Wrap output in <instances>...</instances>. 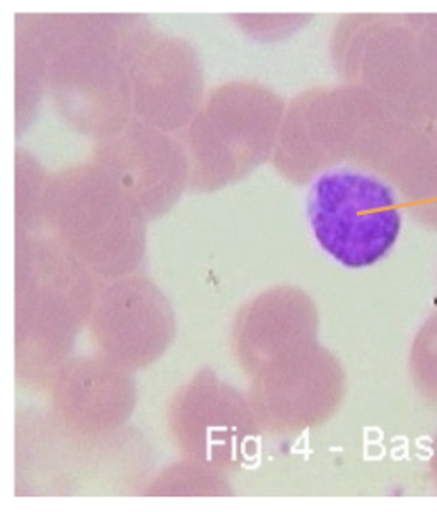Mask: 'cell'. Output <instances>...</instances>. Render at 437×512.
Masks as SVG:
<instances>
[{
  "mask_svg": "<svg viewBox=\"0 0 437 512\" xmlns=\"http://www.w3.org/2000/svg\"><path fill=\"white\" fill-rule=\"evenodd\" d=\"M304 212L316 246L347 270H368L386 260L405 222L397 190L381 176L347 164L311 180Z\"/></svg>",
  "mask_w": 437,
  "mask_h": 512,
  "instance_id": "obj_1",
  "label": "cell"
},
{
  "mask_svg": "<svg viewBox=\"0 0 437 512\" xmlns=\"http://www.w3.org/2000/svg\"><path fill=\"white\" fill-rule=\"evenodd\" d=\"M166 422L185 460L221 473L253 460L262 434L250 400L212 378L195 379L176 393Z\"/></svg>",
  "mask_w": 437,
  "mask_h": 512,
  "instance_id": "obj_2",
  "label": "cell"
},
{
  "mask_svg": "<svg viewBox=\"0 0 437 512\" xmlns=\"http://www.w3.org/2000/svg\"><path fill=\"white\" fill-rule=\"evenodd\" d=\"M344 400V376L327 359L280 361L258 374L250 405L260 429L296 436L332 419Z\"/></svg>",
  "mask_w": 437,
  "mask_h": 512,
  "instance_id": "obj_3",
  "label": "cell"
},
{
  "mask_svg": "<svg viewBox=\"0 0 437 512\" xmlns=\"http://www.w3.org/2000/svg\"><path fill=\"white\" fill-rule=\"evenodd\" d=\"M55 419L81 439H103L120 431L134 414L135 391L129 379L103 367H79L53 388Z\"/></svg>",
  "mask_w": 437,
  "mask_h": 512,
  "instance_id": "obj_4",
  "label": "cell"
},
{
  "mask_svg": "<svg viewBox=\"0 0 437 512\" xmlns=\"http://www.w3.org/2000/svg\"><path fill=\"white\" fill-rule=\"evenodd\" d=\"M233 494L224 473L192 460H181L164 468L147 487L152 497H222Z\"/></svg>",
  "mask_w": 437,
  "mask_h": 512,
  "instance_id": "obj_5",
  "label": "cell"
}]
</instances>
